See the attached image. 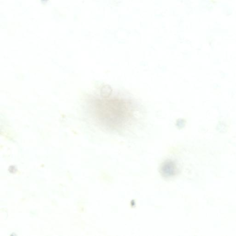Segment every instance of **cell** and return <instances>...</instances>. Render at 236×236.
<instances>
[{
  "label": "cell",
  "mask_w": 236,
  "mask_h": 236,
  "mask_svg": "<svg viewBox=\"0 0 236 236\" xmlns=\"http://www.w3.org/2000/svg\"><path fill=\"white\" fill-rule=\"evenodd\" d=\"M112 90V89L110 86L109 85H105L101 88V95L103 97H108L111 95Z\"/></svg>",
  "instance_id": "obj_1"
}]
</instances>
